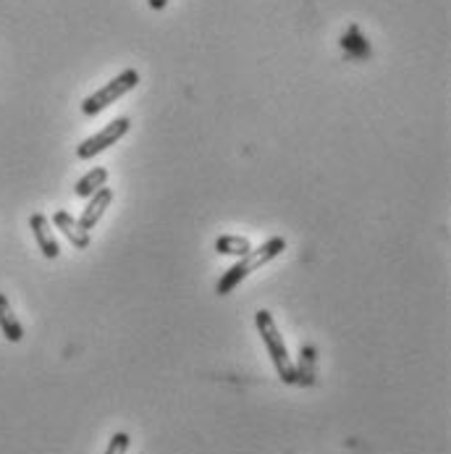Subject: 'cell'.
Returning <instances> with one entry per match:
<instances>
[{
  "instance_id": "8fae6325",
  "label": "cell",
  "mask_w": 451,
  "mask_h": 454,
  "mask_svg": "<svg viewBox=\"0 0 451 454\" xmlns=\"http://www.w3.org/2000/svg\"><path fill=\"white\" fill-rule=\"evenodd\" d=\"M105 184H108V168H92L87 176H82V179L76 182L74 195L89 200V197L95 195L97 190H103Z\"/></svg>"
},
{
  "instance_id": "8992f818",
  "label": "cell",
  "mask_w": 451,
  "mask_h": 454,
  "mask_svg": "<svg viewBox=\"0 0 451 454\" xmlns=\"http://www.w3.org/2000/svg\"><path fill=\"white\" fill-rule=\"evenodd\" d=\"M111 202H113V190H111V187L97 190L95 195L89 197V202H87L84 213L76 218V221H79V226H82L84 231H92V229L97 226V221L105 215V210L111 207Z\"/></svg>"
},
{
  "instance_id": "3957f363",
  "label": "cell",
  "mask_w": 451,
  "mask_h": 454,
  "mask_svg": "<svg viewBox=\"0 0 451 454\" xmlns=\"http://www.w3.org/2000/svg\"><path fill=\"white\" fill-rule=\"evenodd\" d=\"M139 84V71L136 68H124L119 76H113L105 87H100L97 92L87 95L82 103V114L84 116H97L103 114L108 106H113L116 100H121L124 95H129L131 90Z\"/></svg>"
},
{
  "instance_id": "ba28073f",
  "label": "cell",
  "mask_w": 451,
  "mask_h": 454,
  "mask_svg": "<svg viewBox=\"0 0 451 454\" xmlns=\"http://www.w3.org/2000/svg\"><path fill=\"white\" fill-rule=\"evenodd\" d=\"M294 371H297V387H313L318 381V349L313 344H305L299 349V360Z\"/></svg>"
},
{
  "instance_id": "6da1fadb",
  "label": "cell",
  "mask_w": 451,
  "mask_h": 454,
  "mask_svg": "<svg viewBox=\"0 0 451 454\" xmlns=\"http://www.w3.org/2000/svg\"><path fill=\"white\" fill-rule=\"evenodd\" d=\"M286 250V239L284 237H270L268 242H262L258 250L253 247V253L250 255H245V258H239L237 265H231L223 276H221V281L215 284V292H218V297H226V294H231L253 270H258L260 265H265V262H270V260H276L281 253Z\"/></svg>"
},
{
  "instance_id": "9c48e42d",
  "label": "cell",
  "mask_w": 451,
  "mask_h": 454,
  "mask_svg": "<svg viewBox=\"0 0 451 454\" xmlns=\"http://www.w3.org/2000/svg\"><path fill=\"white\" fill-rule=\"evenodd\" d=\"M341 48H344L352 59H357V61H368V59L373 56L370 43L362 37V32H360L357 24H352V27L341 35Z\"/></svg>"
},
{
  "instance_id": "52a82bcc",
  "label": "cell",
  "mask_w": 451,
  "mask_h": 454,
  "mask_svg": "<svg viewBox=\"0 0 451 454\" xmlns=\"http://www.w3.org/2000/svg\"><path fill=\"white\" fill-rule=\"evenodd\" d=\"M53 226L56 229H61V234H64L66 239L76 247V250H87L89 247V231H84L82 226H79V221L71 215V213H66V210H58V213H53Z\"/></svg>"
},
{
  "instance_id": "5b68a950",
  "label": "cell",
  "mask_w": 451,
  "mask_h": 454,
  "mask_svg": "<svg viewBox=\"0 0 451 454\" xmlns=\"http://www.w3.org/2000/svg\"><path fill=\"white\" fill-rule=\"evenodd\" d=\"M29 229H32V234H35V239H37V245H40V250H43L45 258L56 260L61 255V245H58V239L53 237L51 218H48V215L35 213V215L29 218Z\"/></svg>"
},
{
  "instance_id": "4fadbf2b",
  "label": "cell",
  "mask_w": 451,
  "mask_h": 454,
  "mask_svg": "<svg viewBox=\"0 0 451 454\" xmlns=\"http://www.w3.org/2000/svg\"><path fill=\"white\" fill-rule=\"evenodd\" d=\"M129 434H124V431H119V434H113V439H111V444H108V450L105 454H127L129 452Z\"/></svg>"
},
{
  "instance_id": "7a4b0ae2",
  "label": "cell",
  "mask_w": 451,
  "mask_h": 454,
  "mask_svg": "<svg viewBox=\"0 0 451 454\" xmlns=\"http://www.w3.org/2000/svg\"><path fill=\"white\" fill-rule=\"evenodd\" d=\"M255 325H258L260 339L265 341V349H268V355H270V360L276 365V373L281 376L284 384L294 387L297 384V371H294V363L289 357V349H286V344H284V339L278 333L276 318L268 310H258L255 313Z\"/></svg>"
},
{
  "instance_id": "30bf717a",
  "label": "cell",
  "mask_w": 451,
  "mask_h": 454,
  "mask_svg": "<svg viewBox=\"0 0 451 454\" xmlns=\"http://www.w3.org/2000/svg\"><path fill=\"white\" fill-rule=\"evenodd\" d=\"M0 331H3V336L8 341H21L24 339V325L19 324V318L13 316L5 294H0Z\"/></svg>"
},
{
  "instance_id": "7c38bea8",
  "label": "cell",
  "mask_w": 451,
  "mask_h": 454,
  "mask_svg": "<svg viewBox=\"0 0 451 454\" xmlns=\"http://www.w3.org/2000/svg\"><path fill=\"white\" fill-rule=\"evenodd\" d=\"M215 253L218 255H234V258H245L253 253V242L247 237H218L215 239Z\"/></svg>"
},
{
  "instance_id": "277c9868",
  "label": "cell",
  "mask_w": 451,
  "mask_h": 454,
  "mask_svg": "<svg viewBox=\"0 0 451 454\" xmlns=\"http://www.w3.org/2000/svg\"><path fill=\"white\" fill-rule=\"evenodd\" d=\"M129 129H131V121L127 119V116L113 119L105 129H100L97 134L87 137V139L76 147V158H79V160H92L95 155H100V153H105L111 145H116L121 137H127Z\"/></svg>"
},
{
  "instance_id": "5bb4252c",
  "label": "cell",
  "mask_w": 451,
  "mask_h": 454,
  "mask_svg": "<svg viewBox=\"0 0 451 454\" xmlns=\"http://www.w3.org/2000/svg\"><path fill=\"white\" fill-rule=\"evenodd\" d=\"M147 5H150L152 11H163V8L168 5V0H147Z\"/></svg>"
}]
</instances>
